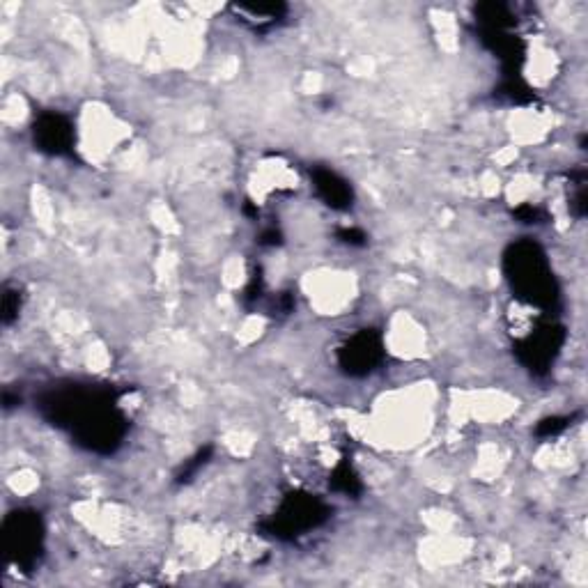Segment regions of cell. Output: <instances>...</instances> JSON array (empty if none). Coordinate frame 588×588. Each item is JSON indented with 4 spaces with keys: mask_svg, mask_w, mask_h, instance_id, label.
Masks as SVG:
<instances>
[{
    "mask_svg": "<svg viewBox=\"0 0 588 588\" xmlns=\"http://www.w3.org/2000/svg\"><path fill=\"white\" fill-rule=\"evenodd\" d=\"M120 393L102 384H65L40 398V414L56 428L72 432L81 448L113 455L127 437L129 421L118 407Z\"/></svg>",
    "mask_w": 588,
    "mask_h": 588,
    "instance_id": "cell-1",
    "label": "cell"
},
{
    "mask_svg": "<svg viewBox=\"0 0 588 588\" xmlns=\"http://www.w3.org/2000/svg\"><path fill=\"white\" fill-rule=\"evenodd\" d=\"M504 274L515 299L554 315L561 308V288L549 258L536 239L522 237L504 253Z\"/></svg>",
    "mask_w": 588,
    "mask_h": 588,
    "instance_id": "cell-2",
    "label": "cell"
},
{
    "mask_svg": "<svg viewBox=\"0 0 588 588\" xmlns=\"http://www.w3.org/2000/svg\"><path fill=\"white\" fill-rule=\"evenodd\" d=\"M329 517L331 506L327 501L317 497V494L297 490L285 494L278 508L267 520L260 522L258 529L262 536L290 543V540H297L306 536V533L320 529Z\"/></svg>",
    "mask_w": 588,
    "mask_h": 588,
    "instance_id": "cell-3",
    "label": "cell"
},
{
    "mask_svg": "<svg viewBox=\"0 0 588 588\" xmlns=\"http://www.w3.org/2000/svg\"><path fill=\"white\" fill-rule=\"evenodd\" d=\"M3 545L14 566L30 572L44 554V522L37 510H12L3 520Z\"/></svg>",
    "mask_w": 588,
    "mask_h": 588,
    "instance_id": "cell-4",
    "label": "cell"
},
{
    "mask_svg": "<svg viewBox=\"0 0 588 588\" xmlns=\"http://www.w3.org/2000/svg\"><path fill=\"white\" fill-rule=\"evenodd\" d=\"M566 338V327L549 315L547 320L538 324L536 331H531L529 336L517 340L513 352L517 361H520L531 375L545 377L549 370H552L554 361L559 359L563 345H566Z\"/></svg>",
    "mask_w": 588,
    "mask_h": 588,
    "instance_id": "cell-5",
    "label": "cell"
},
{
    "mask_svg": "<svg viewBox=\"0 0 588 588\" xmlns=\"http://www.w3.org/2000/svg\"><path fill=\"white\" fill-rule=\"evenodd\" d=\"M338 368L350 377H366L382 366L384 338L377 329H361L338 347Z\"/></svg>",
    "mask_w": 588,
    "mask_h": 588,
    "instance_id": "cell-6",
    "label": "cell"
},
{
    "mask_svg": "<svg viewBox=\"0 0 588 588\" xmlns=\"http://www.w3.org/2000/svg\"><path fill=\"white\" fill-rule=\"evenodd\" d=\"M33 141L49 157H72L76 143L72 120L58 111L40 113L33 125Z\"/></svg>",
    "mask_w": 588,
    "mask_h": 588,
    "instance_id": "cell-7",
    "label": "cell"
},
{
    "mask_svg": "<svg viewBox=\"0 0 588 588\" xmlns=\"http://www.w3.org/2000/svg\"><path fill=\"white\" fill-rule=\"evenodd\" d=\"M311 180H313V189L317 193V198H320L327 207H331V210L345 212L354 205L352 184L347 182L343 175H338L336 170L317 166L311 170Z\"/></svg>",
    "mask_w": 588,
    "mask_h": 588,
    "instance_id": "cell-8",
    "label": "cell"
},
{
    "mask_svg": "<svg viewBox=\"0 0 588 588\" xmlns=\"http://www.w3.org/2000/svg\"><path fill=\"white\" fill-rule=\"evenodd\" d=\"M230 12L235 14L237 21L246 23V26L265 33V30L274 28L288 17V5L285 3H235L230 5Z\"/></svg>",
    "mask_w": 588,
    "mask_h": 588,
    "instance_id": "cell-9",
    "label": "cell"
},
{
    "mask_svg": "<svg viewBox=\"0 0 588 588\" xmlns=\"http://www.w3.org/2000/svg\"><path fill=\"white\" fill-rule=\"evenodd\" d=\"M329 487L338 494H345V497H359L363 492V483L357 471L350 464V460H340L336 464V469L331 471V478H329Z\"/></svg>",
    "mask_w": 588,
    "mask_h": 588,
    "instance_id": "cell-10",
    "label": "cell"
},
{
    "mask_svg": "<svg viewBox=\"0 0 588 588\" xmlns=\"http://www.w3.org/2000/svg\"><path fill=\"white\" fill-rule=\"evenodd\" d=\"M499 95L510 99L513 104H531L533 99H536L533 90L520 79V76H506V81L499 85Z\"/></svg>",
    "mask_w": 588,
    "mask_h": 588,
    "instance_id": "cell-11",
    "label": "cell"
},
{
    "mask_svg": "<svg viewBox=\"0 0 588 588\" xmlns=\"http://www.w3.org/2000/svg\"><path fill=\"white\" fill-rule=\"evenodd\" d=\"M212 451H214L212 446H205V448H200V451H198L196 455H193V458H189L187 462H184V464H182V469L177 471V476H175V478H177V483H180V485L191 483L193 478L198 476V471L203 469L207 462H210Z\"/></svg>",
    "mask_w": 588,
    "mask_h": 588,
    "instance_id": "cell-12",
    "label": "cell"
},
{
    "mask_svg": "<svg viewBox=\"0 0 588 588\" xmlns=\"http://www.w3.org/2000/svg\"><path fill=\"white\" fill-rule=\"evenodd\" d=\"M21 311V292L17 288H5L3 292V308H0V320H3L5 327L17 320Z\"/></svg>",
    "mask_w": 588,
    "mask_h": 588,
    "instance_id": "cell-13",
    "label": "cell"
},
{
    "mask_svg": "<svg viewBox=\"0 0 588 588\" xmlns=\"http://www.w3.org/2000/svg\"><path fill=\"white\" fill-rule=\"evenodd\" d=\"M570 423H572V416H549V419H543L536 425V435L538 437H556V435H561V432L566 430Z\"/></svg>",
    "mask_w": 588,
    "mask_h": 588,
    "instance_id": "cell-14",
    "label": "cell"
},
{
    "mask_svg": "<svg viewBox=\"0 0 588 588\" xmlns=\"http://www.w3.org/2000/svg\"><path fill=\"white\" fill-rule=\"evenodd\" d=\"M336 239L347 246H366L368 235L361 228H338Z\"/></svg>",
    "mask_w": 588,
    "mask_h": 588,
    "instance_id": "cell-15",
    "label": "cell"
},
{
    "mask_svg": "<svg viewBox=\"0 0 588 588\" xmlns=\"http://www.w3.org/2000/svg\"><path fill=\"white\" fill-rule=\"evenodd\" d=\"M513 216L520 223H543L547 219L545 212L540 210V207H536V205H520L513 212Z\"/></svg>",
    "mask_w": 588,
    "mask_h": 588,
    "instance_id": "cell-16",
    "label": "cell"
},
{
    "mask_svg": "<svg viewBox=\"0 0 588 588\" xmlns=\"http://www.w3.org/2000/svg\"><path fill=\"white\" fill-rule=\"evenodd\" d=\"M258 244H260V246H281V244H283V235H281V230H276V228H267V230H262V232H260V239H258Z\"/></svg>",
    "mask_w": 588,
    "mask_h": 588,
    "instance_id": "cell-17",
    "label": "cell"
}]
</instances>
